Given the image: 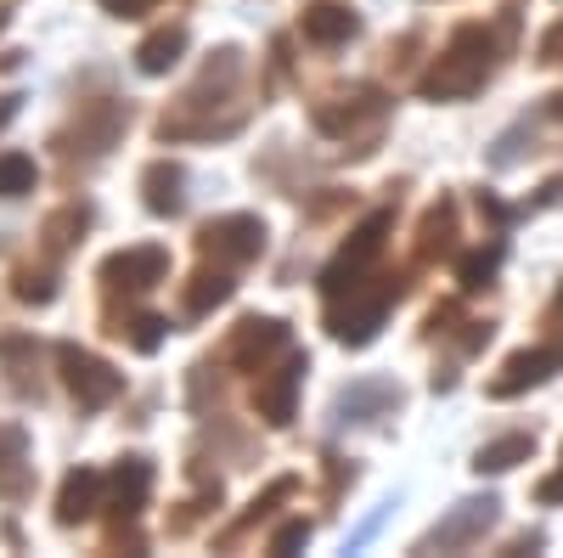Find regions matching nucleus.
Segmentation results:
<instances>
[{"label":"nucleus","instance_id":"obj_1","mask_svg":"<svg viewBox=\"0 0 563 558\" xmlns=\"http://www.w3.org/2000/svg\"><path fill=\"white\" fill-rule=\"evenodd\" d=\"M490 74H496V34L479 29V23H462L445 40V52L434 57V68L417 79V90L429 102H462V97H474V90H485Z\"/></svg>","mask_w":563,"mask_h":558},{"label":"nucleus","instance_id":"obj_2","mask_svg":"<svg viewBox=\"0 0 563 558\" xmlns=\"http://www.w3.org/2000/svg\"><path fill=\"white\" fill-rule=\"evenodd\" d=\"M406 294V283L400 276H378V288H350V294H333L327 299V333H333L339 344H350V350H366L372 339H378V328H384V316H389V305Z\"/></svg>","mask_w":563,"mask_h":558},{"label":"nucleus","instance_id":"obj_3","mask_svg":"<svg viewBox=\"0 0 563 558\" xmlns=\"http://www.w3.org/2000/svg\"><path fill=\"white\" fill-rule=\"evenodd\" d=\"M389 226H395V215L389 209H378V215H366L355 231H350V243L327 260V271H321V294L333 299V294H350V288H361L366 276H372V265L384 260V243H389Z\"/></svg>","mask_w":563,"mask_h":558},{"label":"nucleus","instance_id":"obj_4","mask_svg":"<svg viewBox=\"0 0 563 558\" xmlns=\"http://www.w3.org/2000/svg\"><path fill=\"white\" fill-rule=\"evenodd\" d=\"M198 254L209 265H225V271H238V265H254L265 254V220L260 215H220L198 231Z\"/></svg>","mask_w":563,"mask_h":558},{"label":"nucleus","instance_id":"obj_5","mask_svg":"<svg viewBox=\"0 0 563 558\" xmlns=\"http://www.w3.org/2000/svg\"><path fill=\"white\" fill-rule=\"evenodd\" d=\"M305 372H310V355H305V350H288L276 372H260V384H254V412H260V424H271V429H288V424H294V417H299Z\"/></svg>","mask_w":563,"mask_h":558},{"label":"nucleus","instance_id":"obj_6","mask_svg":"<svg viewBox=\"0 0 563 558\" xmlns=\"http://www.w3.org/2000/svg\"><path fill=\"white\" fill-rule=\"evenodd\" d=\"M501 519V502L485 491V496H462L451 514L417 541V552H462V547H474V541H485V530Z\"/></svg>","mask_w":563,"mask_h":558},{"label":"nucleus","instance_id":"obj_7","mask_svg":"<svg viewBox=\"0 0 563 558\" xmlns=\"http://www.w3.org/2000/svg\"><path fill=\"white\" fill-rule=\"evenodd\" d=\"M57 366H63V384H68V395L79 401V412H102V406H113L119 390H124L119 372H113L102 355L79 350V344H63V350H57Z\"/></svg>","mask_w":563,"mask_h":558},{"label":"nucleus","instance_id":"obj_8","mask_svg":"<svg viewBox=\"0 0 563 558\" xmlns=\"http://www.w3.org/2000/svg\"><path fill=\"white\" fill-rule=\"evenodd\" d=\"M288 339L294 333H288V321H282V316H243L238 333L225 339L220 361L238 366V372H265L271 355H288Z\"/></svg>","mask_w":563,"mask_h":558},{"label":"nucleus","instance_id":"obj_9","mask_svg":"<svg viewBox=\"0 0 563 558\" xmlns=\"http://www.w3.org/2000/svg\"><path fill=\"white\" fill-rule=\"evenodd\" d=\"M97 276H102L108 294H147V288H158L169 276V249H158V243L119 249V254H108L97 265Z\"/></svg>","mask_w":563,"mask_h":558},{"label":"nucleus","instance_id":"obj_10","mask_svg":"<svg viewBox=\"0 0 563 558\" xmlns=\"http://www.w3.org/2000/svg\"><path fill=\"white\" fill-rule=\"evenodd\" d=\"M384 113H389L384 90H366V85H361V90H344V97L316 102V108H310V124H316L321 135H339V142H350L361 124H384Z\"/></svg>","mask_w":563,"mask_h":558},{"label":"nucleus","instance_id":"obj_11","mask_svg":"<svg viewBox=\"0 0 563 558\" xmlns=\"http://www.w3.org/2000/svg\"><path fill=\"white\" fill-rule=\"evenodd\" d=\"M558 366H563V344H530V350H512V355L501 361V372L490 379V401H512V395H525V390L547 384Z\"/></svg>","mask_w":563,"mask_h":558},{"label":"nucleus","instance_id":"obj_12","mask_svg":"<svg viewBox=\"0 0 563 558\" xmlns=\"http://www.w3.org/2000/svg\"><path fill=\"white\" fill-rule=\"evenodd\" d=\"M400 401H406V395H400L395 379H361V384L339 390V401H333V424H372V417L395 412Z\"/></svg>","mask_w":563,"mask_h":558},{"label":"nucleus","instance_id":"obj_13","mask_svg":"<svg viewBox=\"0 0 563 558\" xmlns=\"http://www.w3.org/2000/svg\"><path fill=\"white\" fill-rule=\"evenodd\" d=\"M141 204H147L158 220H175L186 209V169L175 158H153L141 169Z\"/></svg>","mask_w":563,"mask_h":558},{"label":"nucleus","instance_id":"obj_14","mask_svg":"<svg viewBox=\"0 0 563 558\" xmlns=\"http://www.w3.org/2000/svg\"><path fill=\"white\" fill-rule=\"evenodd\" d=\"M124 124H130V108L124 102H90V108H79V147L74 153H90V158H102L119 135H124ZM68 153V158H74Z\"/></svg>","mask_w":563,"mask_h":558},{"label":"nucleus","instance_id":"obj_15","mask_svg":"<svg viewBox=\"0 0 563 558\" xmlns=\"http://www.w3.org/2000/svg\"><path fill=\"white\" fill-rule=\"evenodd\" d=\"M299 34L310 40V45H350L355 34H361V18L350 12V7H339V0H316V7H305V18H299Z\"/></svg>","mask_w":563,"mask_h":558},{"label":"nucleus","instance_id":"obj_16","mask_svg":"<svg viewBox=\"0 0 563 558\" xmlns=\"http://www.w3.org/2000/svg\"><path fill=\"white\" fill-rule=\"evenodd\" d=\"M0 366L23 401H40V344L34 333H0Z\"/></svg>","mask_w":563,"mask_h":558},{"label":"nucleus","instance_id":"obj_17","mask_svg":"<svg viewBox=\"0 0 563 558\" xmlns=\"http://www.w3.org/2000/svg\"><path fill=\"white\" fill-rule=\"evenodd\" d=\"M113 514H119V525H130L141 507H147V491H153V462L147 457H124L119 469H113ZM113 525V530H119Z\"/></svg>","mask_w":563,"mask_h":558},{"label":"nucleus","instance_id":"obj_18","mask_svg":"<svg viewBox=\"0 0 563 558\" xmlns=\"http://www.w3.org/2000/svg\"><path fill=\"white\" fill-rule=\"evenodd\" d=\"M102 474L97 469H74L68 480H63V491H57V525L63 530H74V525H85L90 514L102 507Z\"/></svg>","mask_w":563,"mask_h":558},{"label":"nucleus","instance_id":"obj_19","mask_svg":"<svg viewBox=\"0 0 563 558\" xmlns=\"http://www.w3.org/2000/svg\"><path fill=\"white\" fill-rule=\"evenodd\" d=\"M180 52H186V29L180 23H164V29H153L147 40L135 45V68L147 74V79H158V74H169L180 63Z\"/></svg>","mask_w":563,"mask_h":558},{"label":"nucleus","instance_id":"obj_20","mask_svg":"<svg viewBox=\"0 0 563 558\" xmlns=\"http://www.w3.org/2000/svg\"><path fill=\"white\" fill-rule=\"evenodd\" d=\"M451 238H456V204L440 198L429 215H422V226H417V260L434 265L440 254H451Z\"/></svg>","mask_w":563,"mask_h":558},{"label":"nucleus","instance_id":"obj_21","mask_svg":"<svg viewBox=\"0 0 563 558\" xmlns=\"http://www.w3.org/2000/svg\"><path fill=\"white\" fill-rule=\"evenodd\" d=\"M231 294H238V283H231V276H225V265H203L198 276H192V283H186L180 288V305H186V316H209V310H220Z\"/></svg>","mask_w":563,"mask_h":558},{"label":"nucleus","instance_id":"obj_22","mask_svg":"<svg viewBox=\"0 0 563 558\" xmlns=\"http://www.w3.org/2000/svg\"><path fill=\"white\" fill-rule=\"evenodd\" d=\"M536 457V435H501L490 446L474 451V474H507V469H519V462Z\"/></svg>","mask_w":563,"mask_h":558},{"label":"nucleus","instance_id":"obj_23","mask_svg":"<svg viewBox=\"0 0 563 558\" xmlns=\"http://www.w3.org/2000/svg\"><path fill=\"white\" fill-rule=\"evenodd\" d=\"M85 226H90V209H85V204H68V209H57L52 220H45V249H52V254L74 249Z\"/></svg>","mask_w":563,"mask_h":558},{"label":"nucleus","instance_id":"obj_24","mask_svg":"<svg viewBox=\"0 0 563 558\" xmlns=\"http://www.w3.org/2000/svg\"><path fill=\"white\" fill-rule=\"evenodd\" d=\"M496 265H501V243H490V249H474V254H462V260H456V276H462V288H467V294L490 288Z\"/></svg>","mask_w":563,"mask_h":558},{"label":"nucleus","instance_id":"obj_25","mask_svg":"<svg viewBox=\"0 0 563 558\" xmlns=\"http://www.w3.org/2000/svg\"><path fill=\"white\" fill-rule=\"evenodd\" d=\"M288 496H294V480H288V474H282V480H271V485H265V491H260V496L249 502V514H243L238 525H231V530H225V547H231V541H238V536H243L249 525H260V519L271 514V507H276V502H288Z\"/></svg>","mask_w":563,"mask_h":558},{"label":"nucleus","instance_id":"obj_26","mask_svg":"<svg viewBox=\"0 0 563 558\" xmlns=\"http://www.w3.org/2000/svg\"><path fill=\"white\" fill-rule=\"evenodd\" d=\"M34 180H40V169H34L29 153H0V198H23V193H34Z\"/></svg>","mask_w":563,"mask_h":558},{"label":"nucleus","instance_id":"obj_27","mask_svg":"<svg viewBox=\"0 0 563 558\" xmlns=\"http://www.w3.org/2000/svg\"><path fill=\"white\" fill-rule=\"evenodd\" d=\"M164 333H169V321L164 316H153V310H141V316H130L124 328H119V339H130L141 355H153L158 344H164Z\"/></svg>","mask_w":563,"mask_h":558},{"label":"nucleus","instance_id":"obj_28","mask_svg":"<svg viewBox=\"0 0 563 558\" xmlns=\"http://www.w3.org/2000/svg\"><path fill=\"white\" fill-rule=\"evenodd\" d=\"M12 294H18L23 305H45V299H57V276H52V271H18Z\"/></svg>","mask_w":563,"mask_h":558},{"label":"nucleus","instance_id":"obj_29","mask_svg":"<svg viewBox=\"0 0 563 558\" xmlns=\"http://www.w3.org/2000/svg\"><path fill=\"white\" fill-rule=\"evenodd\" d=\"M525 142H530V119H525V124H512V130L501 135V142L490 147V169H507L512 158H519V147H525Z\"/></svg>","mask_w":563,"mask_h":558},{"label":"nucleus","instance_id":"obj_30","mask_svg":"<svg viewBox=\"0 0 563 558\" xmlns=\"http://www.w3.org/2000/svg\"><path fill=\"white\" fill-rule=\"evenodd\" d=\"M23 451H29V435H23L18 424H7V429H0V474H7V469H18V462H23Z\"/></svg>","mask_w":563,"mask_h":558},{"label":"nucleus","instance_id":"obj_31","mask_svg":"<svg viewBox=\"0 0 563 558\" xmlns=\"http://www.w3.org/2000/svg\"><path fill=\"white\" fill-rule=\"evenodd\" d=\"M310 541V519H288L276 536H271V552H299Z\"/></svg>","mask_w":563,"mask_h":558},{"label":"nucleus","instance_id":"obj_32","mask_svg":"<svg viewBox=\"0 0 563 558\" xmlns=\"http://www.w3.org/2000/svg\"><path fill=\"white\" fill-rule=\"evenodd\" d=\"M536 63L541 68H563V18L541 34V45H536Z\"/></svg>","mask_w":563,"mask_h":558},{"label":"nucleus","instance_id":"obj_33","mask_svg":"<svg viewBox=\"0 0 563 558\" xmlns=\"http://www.w3.org/2000/svg\"><path fill=\"white\" fill-rule=\"evenodd\" d=\"M153 7H158V0H102V12H113V18H141Z\"/></svg>","mask_w":563,"mask_h":558},{"label":"nucleus","instance_id":"obj_34","mask_svg":"<svg viewBox=\"0 0 563 558\" xmlns=\"http://www.w3.org/2000/svg\"><path fill=\"white\" fill-rule=\"evenodd\" d=\"M536 502H563V469H558V474H547V480L536 485Z\"/></svg>","mask_w":563,"mask_h":558},{"label":"nucleus","instance_id":"obj_35","mask_svg":"<svg viewBox=\"0 0 563 558\" xmlns=\"http://www.w3.org/2000/svg\"><path fill=\"white\" fill-rule=\"evenodd\" d=\"M18 108H23V97H18V90H7V97H0V130L18 119Z\"/></svg>","mask_w":563,"mask_h":558},{"label":"nucleus","instance_id":"obj_36","mask_svg":"<svg viewBox=\"0 0 563 558\" xmlns=\"http://www.w3.org/2000/svg\"><path fill=\"white\" fill-rule=\"evenodd\" d=\"M547 113H552V119H558V124H563V90H558V97H552V102H547Z\"/></svg>","mask_w":563,"mask_h":558},{"label":"nucleus","instance_id":"obj_37","mask_svg":"<svg viewBox=\"0 0 563 558\" xmlns=\"http://www.w3.org/2000/svg\"><path fill=\"white\" fill-rule=\"evenodd\" d=\"M558 310H563V288H558Z\"/></svg>","mask_w":563,"mask_h":558},{"label":"nucleus","instance_id":"obj_38","mask_svg":"<svg viewBox=\"0 0 563 558\" xmlns=\"http://www.w3.org/2000/svg\"><path fill=\"white\" fill-rule=\"evenodd\" d=\"M0 29H7V12H0Z\"/></svg>","mask_w":563,"mask_h":558}]
</instances>
